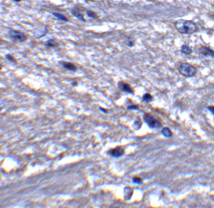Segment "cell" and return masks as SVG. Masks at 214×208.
Here are the masks:
<instances>
[{
    "mask_svg": "<svg viewBox=\"0 0 214 208\" xmlns=\"http://www.w3.org/2000/svg\"><path fill=\"white\" fill-rule=\"evenodd\" d=\"M177 30L182 34H191L197 30V26L193 22L190 20L181 19L174 24Z\"/></svg>",
    "mask_w": 214,
    "mask_h": 208,
    "instance_id": "1",
    "label": "cell"
},
{
    "mask_svg": "<svg viewBox=\"0 0 214 208\" xmlns=\"http://www.w3.org/2000/svg\"><path fill=\"white\" fill-rule=\"evenodd\" d=\"M144 121L149 127L152 128H160L162 124L160 118L158 116L151 113L144 114L143 116Z\"/></svg>",
    "mask_w": 214,
    "mask_h": 208,
    "instance_id": "2",
    "label": "cell"
},
{
    "mask_svg": "<svg viewBox=\"0 0 214 208\" xmlns=\"http://www.w3.org/2000/svg\"><path fill=\"white\" fill-rule=\"evenodd\" d=\"M179 70L180 73L185 77L194 76L197 71L194 66L187 63H181L179 66Z\"/></svg>",
    "mask_w": 214,
    "mask_h": 208,
    "instance_id": "3",
    "label": "cell"
},
{
    "mask_svg": "<svg viewBox=\"0 0 214 208\" xmlns=\"http://www.w3.org/2000/svg\"><path fill=\"white\" fill-rule=\"evenodd\" d=\"M8 34L11 40L14 42L22 43L27 40V36L26 35L18 31L11 30L9 31Z\"/></svg>",
    "mask_w": 214,
    "mask_h": 208,
    "instance_id": "4",
    "label": "cell"
},
{
    "mask_svg": "<svg viewBox=\"0 0 214 208\" xmlns=\"http://www.w3.org/2000/svg\"><path fill=\"white\" fill-rule=\"evenodd\" d=\"M125 153V150L122 146H117L110 149L108 151V154L112 157H119L123 155Z\"/></svg>",
    "mask_w": 214,
    "mask_h": 208,
    "instance_id": "5",
    "label": "cell"
},
{
    "mask_svg": "<svg viewBox=\"0 0 214 208\" xmlns=\"http://www.w3.org/2000/svg\"><path fill=\"white\" fill-rule=\"evenodd\" d=\"M119 88L121 91L128 93H134V90L129 84L124 81H120L118 84Z\"/></svg>",
    "mask_w": 214,
    "mask_h": 208,
    "instance_id": "6",
    "label": "cell"
},
{
    "mask_svg": "<svg viewBox=\"0 0 214 208\" xmlns=\"http://www.w3.org/2000/svg\"><path fill=\"white\" fill-rule=\"evenodd\" d=\"M59 63L62 66L63 68L66 70L71 71H75L77 70V67L75 65L72 63L65 61H59Z\"/></svg>",
    "mask_w": 214,
    "mask_h": 208,
    "instance_id": "7",
    "label": "cell"
},
{
    "mask_svg": "<svg viewBox=\"0 0 214 208\" xmlns=\"http://www.w3.org/2000/svg\"><path fill=\"white\" fill-rule=\"evenodd\" d=\"M199 51L200 53H201L202 54L204 55H208V56H212L214 57V51L212 50L211 49L206 47H203L199 49Z\"/></svg>",
    "mask_w": 214,
    "mask_h": 208,
    "instance_id": "8",
    "label": "cell"
},
{
    "mask_svg": "<svg viewBox=\"0 0 214 208\" xmlns=\"http://www.w3.org/2000/svg\"><path fill=\"white\" fill-rule=\"evenodd\" d=\"M71 14H72L73 16L77 18H78V19L81 20L82 21L85 22V19L84 18V16L82 14H81L80 13L79 11L75 9H72L70 11Z\"/></svg>",
    "mask_w": 214,
    "mask_h": 208,
    "instance_id": "9",
    "label": "cell"
},
{
    "mask_svg": "<svg viewBox=\"0 0 214 208\" xmlns=\"http://www.w3.org/2000/svg\"><path fill=\"white\" fill-rule=\"evenodd\" d=\"M45 46L46 47L50 48L57 47L59 46V44L55 40L53 39H51L46 41L45 43Z\"/></svg>",
    "mask_w": 214,
    "mask_h": 208,
    "instance_id": "10",
    "label": "cell"
},
{
    "mask_svg": "<svg viewBox=\"0 0 214 208\" xmlns=\"http://www.w3.org/2000/svg\"><path fill=\"white\" fill-rule=\"evenodd\" d=\"M52 15L54 16V17L58 18L59 20H61L63 21L67 22L68 21V19L67 18L65 15L63 14L60 13H57V12H54L52 13Z\"/></svg>",
    "mask_w": 214,
    "mask_h": 208,
    "instance_id": "11",
    "label": "cell"
},
{
    "mask_svg": "<svg viewBox=\"0 0 214 208\" xmlns=\"http://www.w3.org/2000/svg\"><path fill=\"white\" fill-rule=\"evenodd\" d=\"M163 135L167 138H169L172 135V133L171 130L168 127H164L161 131Z\"/></svg>",
    "mask_w": 214,
    "mask_h": 208,
    "instance_id": "12",
    "label": "cell"
},
{
    "mask_svg": "<svg viewBox=\"0 0 214 208\" xmlns=\"http://www.w3.org/2000/svg\"><path fill=\"white\" fill-rule=\"evenodd\" d=\"M125 198L126 199L128 200L131 198V196H132L133 190L130 187H127L126 188L125 191Z\"/></svg>",
    "mask_w": 214,
    "mask_h": 208,
    "instance_id": "13",
    "label": "cell"
},
{
    "mask_svg": "<svg viewBox=\"0 0 214 208\" xmlns=\"http://www.w3.org/2000/svg\"><path fill=\"white\" fill-rule=\"evenodd\" d=\"M181 51L183 54L186 55H189L192 52V50L188 46L184 45L181 48Z\"/></svg>",
    "mask_w": 214,
    "mask_h": 208,
    "instance_id": "14",
    "label": "cell"
},
{
    "mask_svg": "<svg viewBox=\"0 0 214 208\" xmlns=\"http://www.w3.org/2000/svg\"><path fill=\"white\" fill-rule=\"evenodd\" d=\"M143 100L146 102H149L153 100L152 95L149 93H146L142 97Z\"/></svg>",
    "mask_w": 214,
    "mask_h": 208,
    "instance_id": "15",
    "label": "cell"
},
{
    "mask_svg": "<svg viewBox=\"0 0 214 208\" xmlns=\"http://www.w3.org/2000/svg\"><path fill=\"white\" fill-rule=\"evenodd\" d=\"M142 124V123L141 119H140V118H137L134 123V128L136 130H139V129L141 127Z\"/></svg>",
    "mask_w": 214,
    "mask_h": 208,
    "instance_id": "16",
    "label": "cell"
},
{
    "mask_svg": "<svg viewBox=\"0 0 214 208\" xmlns=\"http://www.w3.org/2000/svg\"><path fill=\"white\" fill-rule=\"evenodd\" d=\"M5 58L7 60L12 63H16L17 62V60L16 58L11 54H6L5 56Z\"/></svg>",
    "mask_w": 214,
    "mask_h": 208,
    "instance_id": "17",
    "label": "cell"
},
{
    "mask_svg": "<svg viewBox=\"0 0 214 208\" xmlns=\"http://www.w3.org/2000/svg\"><path fill=\"white\" fill-rule=\"evenodd\" d=\"M86 14L87 16L91 18H94V19H96L98 18V16L96 13H95L94 11L91 10H88L87 11Z\"/></svg>",
    "mask_w": 214,
    "mask_h": 208,
    "instance_id": "18",
    "label": "cell"
},
{
    "mask_svg": "<svg viewBox=\"0 0 214 208\" xmlns=\"http://www.w3.org/2000/svg\"><path fill=\"white\" fill-rule=\"evenodd\" d=\"M133 181L134 183L137 184H141L142 182V179L141 177L139 176H135L133 179Z\"/></svg>",
    "mask_w": 214,
    "mask_h": 208,
    "instance_id": "19",
    "label": "cell"
},
{
    "mask_svg": "<svg viewBox=\"0 0 214 208\" xmlns=\"http://www.w3.org/2000/svg\"><path fill=\"white\" fill-rule=\"evenodd\" d=\"M127 109L129 110H137L139 109V106L135 105H131L127 107Z\"/></svg>",
    "mask_w": 214,
    "mask_h": 208,
    "instance_id": "20",
    "label": "cell"
},
{
    "mask_svg": "<svg viewBox=\"0 0 214 208\" xmlns=\"http://www.w3.org/2000/svg\"><path fill=\"white\" fill-rule=\"evenodd\" d=\"M126 44L128 46L132 47V46H134V41L131 39H128V40H127V42H126Z\"/></svg>",
    "mask_w": 214,
    "mask_h": 208,
    "instance_id": "21",
    "label": "cell"
},
{
    "mask_svg": "<svg viewBox=\"0 0 214 208\" xmlns=\"http://www.w3.org/2000/svg\"><path fill=\"white\" fill-rule=\"evenodd\" d=\"M208 109L211 112L212 114H214V106H209L208 108Z\"/></svg>",
    "mask_w": 214,
    "mask_h": 208,
    "instance_id": "22",
    "label": "cell"
},
{
    "mask_svg": "<svg viewBox=\"0 0 214 208\" xmlns=\"http://www.w3.org/2000/svg\"><path fill=\"white\" fill-rule=\"evenodd\" d=\"M78 81H76V80L74 81L72 83V85L73 86H78Z\"/></svg>",
    "mask_w": 214,
    "mask_h": 208,
    "instance_id": "23",
    "label": "cell"
},
{
    "mask_svg": "<svg viewBox=\"0 0 214 208\" xmlns=\"http://www.w3.org/2000/svg\"><path fill=\"white\" fill-rule=\"evenodd\" d=\"M100 110L101 111L103 112V113H107L106 110V109H105L104 108H103L100 107Z\"/></svg>",
    "mask_w": 214,
    "mask_h": 208,
    "instance_id": "24",
    "label": "cell"
},
{
    "mask_svg": "<svg viewBox=\"0 0 214 208\" xmlns=\"http://www.w3.org/2000/svg\"><path fill=\"white\" fill-rule=\"evenodd\" d=\"M13 1H15L16 2H19L22 0H13Z\"/></svg>",
    "mask_w": 214,
    "mask_h": 208,
    "instance_id": "25",
    "label": "cell"
}]
</instances>
